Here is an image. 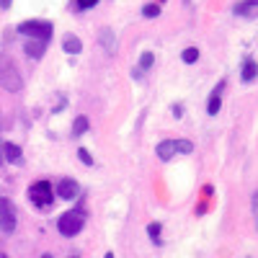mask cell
<instances>
[{
	"mask_svg": "<svg viewBox=\"0 0 258 258\" xmlns=\"http://www.w3.org/2000/svg\"><path fill=\"white\" fill-rule=\"evenodd\" d=\"M155 155L160 158V160H170L176 155V147H173V140H165V142H160L158 145V150H155Z\"/></svg>",
	"mask_w": 258,
	"mask_h": 258,
	"instance_id": "11",
	"label": "cell"
},
{
	"mask_svg": "<svg viewBox=\"0 0 258 258\" xmlns=\"http://www.w3.org/2000/svg\"><path fill=\"white\" fill-rule=\"evenodd\" d=\"M253 217H255V227H258V191L253 194Z\"/></svg>",
	"mask_w": 258,
	"mask_h": 258,
	"instance_id": "22",
	"label": "cell"
},
{
	"mask_svg": "<svg viewBox=\"0 0 258 258\" xmlns=\"http://www.w3.org/2000/svg\"><path fill=\"white\" fill-rule=\"evenodd\" d=\"M85 129H88V119H85V116H78V119H75V124H73V137L85 135Z\"/></svg>",
	"mask_w": 258,
	"mask_h": 258,
	"instance_id": "15",
	"label": "cell"
},
{
	"mask_svg": "<svg viewBox=\"0 0 258 258\" xmlns=\"http://www.w3.org/2000/svg\"><path fill=\"white\" fill-rule=\"evenodd\" d=\"M222 91H225V83H220L217 88H214L212 98H209V106H207V111H209L212 116H217V111H220V106H222Z\"/></svg>",
	"mask_w": 258,
	"mask_h": 258,
	"instance_id": "7",
	"label": "cell"
},
{
	"mask_svg": "<svg viewBox=\"0 0 258 258\" xmlns=\"http://www.w3.org/2000/svg\"><path fill=\"white\" fill-rule=\"evenodd\" d=\"M41 258H52V255H49V253H44V255H41Z\"/></svg>",
	"mask_w": 258,
	"mask_h": 258,
	"instance_id": "25",
	"label": "cell"
},
{
	"mask_svg": "<svg viewBox=\"0 0 258 258\" xmlns=\"http://www.w3.org/2000/svg\"><path fill=\"white\" fill-rule=\"evenodd\" d=\"M153 62H155L153 52H145V54L140 57V68H137L132 75H135V78H142V73H145V70H150V68H153Z\"/></svg>",
	"mask_w": 258,
	"mask_h": 258,
	"instance_id": "13",
	"label": "cell"
},
{
	"mask_svg": "<svg viewBox=\"0 0 258 258\" xmlns=\"http://www.w3.org/2000/svg\"><path fill=\"white\" fill-rule=\"evenodd\" d=\"M73 258H78V255H73Z\"/></svg>",
	"mask_w": 258,
	"mask_h": 258,
	"instance_id": "27",
	"label": "cell"
},
{
	"mask_svg": "<svg viewBox=\"0 0 258 258\" xmlns=\"http://www.w3.org/2000/svg\"><path fill=\"white\" fill-rule=\"evenodd\" d=\"M29 199L36 207H49L52 204V186H49V181H36L29 188Z\"/></svg>",
	"mask_w": 258,
	"mask_h": 258,
	"instance_id": "4",
	"label": "cell"
},
{
	"mask_svg": "<svg viewBox=\"0 0 258 258\" xmlns=\"http://www.w3.org/2000/svg\"><path fill=\"white\" fill-rule=\"evenodd\" d=\"M96 3H98V0H78V8H80V11H88V8H93Z\"/></svg>",
	"mask_w": 258,
	"mask_h": 258,
	"instance_id": "21",
	"label": "cell"
},
{
	"mask_svg": "<svg viewBox=\"0 0 258 258\" xmlns=\"http://www.w3.org/2000/svg\"><path fill=\"white\" fill-rule=\"evenodd\" d=\"M181 57H183V62H186V64H194V62L199 59V49H197V47H188V49H183V54H181Z\"/></svg>",
	"mask_w": 258,
	"mask_h": 258,
	"instance_id": "16",
	"label": "cell"
},
{
	"mask_svg": "<svg viewBox=\"0 0 258 258\" xmlns=\"http://www.w3.org/2000/svg\"><path fill=\"white\" fill-rule=\"evenodd\" d=\"M0 258H8V255H6V253H3V255H0Z\"/></svg>",
	"mask_w": 258,
	"mask_h": 258,
	"instance_id": "26",
	"label": "cell"
},
{
	"mask_svg": "<svg viewBox=\"0 0 258 258\" xmlns=\"http://www.w3.org/2000/svg\"><path fill=\"white\" fill-rule=\"evenodd\" d=\"M0 85H3L6 91H11V93H18L21 88H24V80H21L16 64L8 62V59L0 62Z\"/></svg>",
	"mask_w": 258,
	"mask_h": 258,
	"instance_id": "3",
	"label": "cell"
},
{
	"mask_svg": "<svg viewBox=\"0 0 258 258\" xmlns=\"http://www.w3.org/2000/svg\"><path fill=\"white\" fill-rule=\"evenodd\" d=\"M160 230H163V227H160L158 222L147 225V235H150V238H153V240H158V238H160Z\"/></svg>",
	"mask_w": 258,
	"mask_h": 258,
	"instance_id": "19",
	"label": "cell"
},
{
	"mask_svg": "<svg viewBox=\"0 0 258 258\" xmlns=\"http://www.w3.org/2000/svg\"><path fill=\"white\" fill-rule=\"evenodd\" d=\"M62 49L68 52V54H78V52L83 49V41H80L78 36L70 34V36H64V39H62Z\"/></svg>",
	"mask_w": 258,
	"mask_h": 258,
	"instance_id": "12",
	"label": "cell"
},
{
	"mask_svg": "<svg viewBox=\"0 0 258 258\" xmlns=\"http://www.w3.org/2000/svg\"><path fill=\"white\" fill-rule=\"evenodd\" d=\"M18 34L31 36L36 41H49L52 39V24L49 21H24V24H18Z\"/></svg>",
	"mask_w": 258,
	"mask_h": 258,
	"instance_id": "1",
	"label": "cell"
},
{
	"mask_svg": "<svg viewBox=\"0 0 258 258\" xmlns=\"http://www.w3.org/2000/svg\"><path fill=\"white\" fill-rule=\"evenodd\" d=\"M0 230L3 232H13L16 230V209H13V204L6 197H0Z\"/></svg>",
	"mask_w": 258,
	"mask_h": 258,
	"instance_id": "5",
	"label": "cell"
},
{
	"mask_svg": "<svg viewBox=\"0 0 258 258\" xmlns=\"http://www.w3.org/2000/svg\"><path fill=\"white\" fill-rule=\"evenodd\" d=\"M142 16H145V18H155V16H160V8L150 3V6H145V8H142Z\"/></svg>",
	"mask_w": 258,
	"mask_h": 258,
	"instance_id": "18",
	"label": "cell"
},
{
	"mask_svg": "<svg viewBox=\"0 0 258 258\" xmlns=\"http://www.w3.org/2000/svg\"><path fill=\"white\" fill-rule=\"evenodd\" d=\"M173 147H176V153H181V155H188L191 150H194V145H191L188 140H176Z\"/></svg>",
	"mask_w": 258,
	"mask_h": 258,
	"instance_id": "17",
	"label": "cell"
},
{
	"mask_svg": "<svg viewBox=\"0 0 258 258\" xmlns=\"http://www.w3.org/2000/svg\"><path fill=\"white\" fill-rule=\"evenodd\" d=\"M103 258H114V253H106V255H103Z\"/></svg>",
	"mask_w": 258,
	"mask_h": 258,
	"instance_id": "24",
	"label": "cell"
},
{
	"mask_svg": "<svg viewBox=\"0 0 258 258\" xmlns=\"http://www.w3.org/2000/svg\"><path fill=\"white\" fill-rule=\"evenodd\" d=\"M98 41H101V47H103L106 52L114 54V49H116V39H114V31H111V29H101Z\"/></svg>",
	"mask_w": 258,
	"mask_h": 258,
	"instance_id": "8",
	"label": "cell"
},
{
	"mask_svg": "<svg viewBox=\"0 0 258 258\" xmlns=\"http://www.w3.org/2000/svg\"><path fill=\"white\" fill-rule=\"evenodd\" d=\"M255 75H258V64H255L253 59H248V62L243 64V80H245V83H250Z\"/></svg>",
	"mask_w": 258,
	"mask_h": 258,
	"instance_id": "14",
	"label": "cell"
},
{
	"mask_svg": "<svg viewBox=\"0 0 258 258\" xmlns=\"http://www.w3.org/2000/svg\"><path fill=\"white\" fill-rule=\"evenodd\" d=\"M57 197H59V199L73 202V199L78 197V183H75L73 178H62V181H59V186H57Z\"/></svg>",
	"mask_w": 258,
	"mask_h": 258,
	"instance_id": "6",
	"label": "cell"
},
{
	"mask_svg": "<svg viewBox=\"0 0 258 258\" xmlns=\"http://www.w3.org/2000/svg\"><path fill=\"white\" fill-rule=\"evenodd\" d=\"M85 225V217L83 212H64L62 217L57 220V230L59 235H64V238H73V235H78Z\"/></svg>",
	"mask_w": 258,
	"mask_h": 258,
	"instance_id": "2",
	"label": "cell"
},
{
	"mask_svg": "<svg viewBox=\"0 0 258 258\" xmlns=\"http://www.w3.org/2000/svg\"><path fill=\"white\" fill-rule=\"evenodd\" d=\"M3 153H6V160H8V163H13V165H21V163H24V155H21V147H18V145H13V142L3 145Z\"/></svg>",
	"mask_w": 258,
	"mask_h": 258,
	"instance_id": "9",
	"label": "cell"
},
{
	"mask_svg": "<svg viewBox=\"0 0 258 258\" xmlns=\"http://www.w3.org/2000/svg\"><path fill=\"white\" fill-rule=\"evenodd\" d=\"M44 47H47V41H36V39H31L29 44L24 47V52H26L29 57H34V59H41V54H44Z\"/></svg>",
	"mask_w": 258,
	"mask_h": 258,
	"instance_id": "10",
	"label": "cell"
},
{
	"mask_svg": "<svg viewBox=\"0 0 258 258\" xmlns=\"http://www.w3.org/2000/svg\"><path fill=\"white\" fill-rule=\"evenodd\" d=\"M78 155H80V160H83L85 165H93V158L88 155V150H85V147H80V150H78Z\"/></svg>",
	"mask_w": 258,
	"mask_h": 258,
	"instance_id": "20",
	"label": "cell"
},
{
	"mask_svg": "<svg viewBox=\"0 0 258 258\" xmlns=\"http://www.w3.org/2000/svg\"><path fill=\"white\" fill-rule=\"evenodd\" d=\"M11 3H13V0H0V8H6V11H8V8H11Z\"/></svg>",
	"mask_w": 258,
	"mask_h": 258,
	"instance_id": "23",
	"label": "cell"
}]
</instances>
